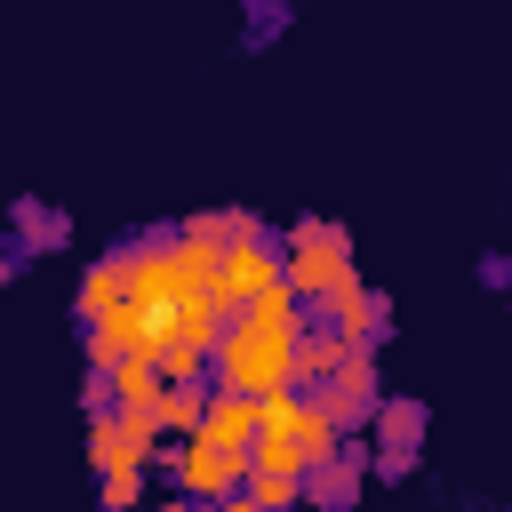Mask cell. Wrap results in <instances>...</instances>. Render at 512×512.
Returning a JSON list of instances; mask_svg holds the SVG:
<instances>
[{
  "label": "cell",
  "mask_w": 512,
  "mask_h": 512,
  "mask_svg": "<svg viewBox=\"0 0 512 512\" xmlns=\"http://www.w3.org/2000/svg\"><path fill=\"white\" fill-rule=\"evenodd\" d=\"M264 288H280V248L264 232L224 240V256H216V312H248Z\"/></svg>",
  "instance_id": "cell-6"
},
{
  "label": "cell",
  "mask_w": 512,
  "mask_h": 512,
  "mask_svg": "<svg viewBox=\"0 0 512 512\" xmlns=\"http://www.w3.org/2000/svg\"><path fill=\"white\" fill-rule=\"evenodd\" d=\"M320 320H328V328H336L352 352H368V344L384 336V296H376V288H352V296H344V304H328Z\"/></svg>",
  "instance_id": "cell-12"
},
{
  "label": "cell",
  "mask_w": 512,
  "mask_h": 512,
  "mask_svg": "<svg viewBox=\"0 0 512 512\" xmlns=\"http://www.w3.org/2000/svg\"><path fill=\"white\" fill-rule=\"evenodd\" d=\"M344 360H352V344H344L328 320H312V328H304V344H296V384H328Z\"/></svg>",
  "instance_id": "cell-14"
},
{
  "label": "cell",
  "mask_w": 512,
  "mask_h": 512,
  "mask_svg": "<svg viewBox=\"0 0 512 512\" xmlns=\"http://www.w3.org/2000/svg\"><path fill=\"white\" fill-rule=\"evenodd\" d=\"M128 320H136V360H152L168 384H192L216 352V296L192 288L176 272V248L168 240H136L128 248Z\"/></svg>",
  "instance_id": "cell-1"
},
{
  "label": "cell",
  "mask_w": 512,
  "mask_h": 512,
  "mask_svg": "<svg viewBox=\"0 0 512 512\" xmlns=\"http://www.w3.org/2000/svg\"><path fill=\"white\" fill-rule=\"evenodd\" d=\"M200 408H208V384H200V376H192V384H160V400H152L160 440H192V432H200Z\"/></svg>",
  "instance_id": "cell-13"
},
{
  "label": "cell",
  "mask_w": 512,
  "mask_h": 512,
  "mask_svg": "<svg viewBox=\"0 0 512 512\" xmlns=\"http://www.w3.org/2000/svg\"><path fill=\"white\" fill-rule=\"evenodd\" d=\"M200 440H216V448H256V400L248 392H216L208 384V408H200Z\"/></svg>",
  "instance_id": "cell-10"
},
{
  "label": "cell",
  "mask_w": 512,
  "mask_h": 512,
  "mask_svg": "<svg viewBox=\"0 0 512 512\" xmlns=\"http://www.w3.org/2000/svg\"><path fill=\"white\" fill-rule=\"evenodd\" d=\"M312 400H320V416L336 424V432H360L368 416H376V400H384V384H376V360L368 352H352L328 384H312Z\"/></svg>",
  "instance_id": "cell-8"
},
{
  "label": "cell",
  "mask_w": 512,
  "mask_h": 512,
  "mask_svg": "<svg viewBox=\"0 0 512 512\" xmlns=\"http://www.w3.org/2000/svg\"><path fill=\"white\" fill-rule=\"evenodd\" d=\"M104 384H112V408H144V416H152V400H160L168 376H160L152 360H120V368H104Z\"/></svg>",
  "instance_id": "cell-15"
},
{
  "label": "cell",
  "mask_w": 512,
  "mask_h": 512,
  "mask_svg": "<svg viewBox=\"0 0 512 512\" xmlns=\"http://www.w3.org/2000/svg\"><path fill=\"white\" fill-rule=\"evenodd\" d=\"M280 280L296 288L304 312H328V304H344L352 288H368V280H360V256H352V240H344V224H320V216L288 224V240H280Z\"/></svg>",
  "instance_id": "cell-4"
},
{
  "label": "cell",
  "mask_w": 512,
  "mask_h": 512,
  "mask_svg": "<svg viewBox=\"0 0 512 512\" xmlns=\"http://www.w3.org/2000/svg\"><path fill=\"white\" fill-rule=\"evenodd\" d=\"M360 480H368V456L360 448H336V456H320L304 472V504L312 512H352L360 504Z\"/></svg>",
  "instance_id": "cell-9"
},
{
  "label": "cell",
  "mask_w": 512,
  "mask_h": 512,
  "mask_svg": "<svg viewBox=\"0 0 512 512\" xmlns=\"http://www.w3.org/2000/svg\"><path fill=\"white\" fill-rule=\"evenodd\" d=\"M304 328H312V312L296 304V288H288V280H280V288H264L248 312H224L216 352H208L216 392H248V400L288 392V384H296V344H304Z\"/></svg>",
  "instance_id": "cell-2"
},
{
  "label": "cell",
  "mask_w": 512,
  "mask_h": 512,
  "mask_svg": "<svg viewBox=\"0 0 512 512\" xmlns=\"http://www.w3.org/2000/svg\"><path fill=\"white\" fill-rule=\"evenodd\" d=\"M200 512H256V504H248V488H240V496H224V504H200Z\"/></svg>",
  "instance_id": "cell-19"
},
{
  "label": "cell",
  "mask_w": 512,
  "mask_h": 512,
  "mask_svg": "<svg viewBox=\"0 0 512 512\" xmlns=\"http://www.w3.org/2000/svg\"><path fill=\"white\" fill-rule=\"evenodd\" d=\"M368 424H376L384 448H424V408H416V400H376Z\"/></svg>",
  "instance_id": "cell-16"
},
{
  "label": "cell",
  "mask_w": 512,
  "mask_h": 512,
  "mask_svg": "<svg viewBox=\"0 0 512 512\" xmlns=\"http://www.w3.org/2000/svg\"><path fill=\"white\" fill-rule=\"evenodd\" d=\"M248 504H256V512H296V504H304V480H296V472L248 464Z\"/></svg>",
  "instance_id": "cell-17"
},
{
  "label": "cell",
  "mask_w": 512,
  "mask_h": 512,
  "mask_svg": "<svg viewBox=\"0 0 512 512\" xmlns=\"http://www.w3.org/2000/svg\"><path fill=\"white\" fill-rule=\"evenodd\" d=\"M120 304H128V248H112V256H96L80 272V320H104Z\"/></svg>",
  "instance_id": "cell-11"
},
{
  "label": "cell",
  "mask_w": 512,
  "mask_h": 512,
  "mask_svg": "<svg viewBox=\"0 0 512 512\" xmlns=\"http://www.w3.org/2000/svg\"><path fill=\"white\" fill-rule=\"evenodd\" d=\"M160 464H168V480H176V496H192V504H224V496H240L248 488V456L240 448H216V440H176V448H160Z\"/></svg>",
  "instance_id": "cell-5"
},
{
  "label": "cell",
  "mask_w": 512,
  "mask_h": 512,
  "mask_svg": "<svg viewBox=\"0 0 512 512\" xmlns=\"http://www.w3.org/2000/svg\"><path fill=\"white\" fill-rule=\"evenodd\" d=\"M8 272H16V248H8V240H0V280H8Z\"/></svg>",
  "instance_id": "cell-20"
},
{
  "label": "cell",
  "mask_w": 512,
  "mask_h": 512,
  "mask_svg": "<svg viewBox=\"0 0 512 512\" xmlns=\"http://www.w3.org/2000/svg\"><path fill=\"white\" fill-rule=\"evenodd\" d=\"M344 448V432L320 416V400L304 392V384H288V392H272V400H256V448H248V464H264V472H312L320 456H336Z\"/></svg>",
  "instance_id": "cell-3"
},
{
  "label": "cell",
  "mask_w": 512,
  "mask_h": 512,
  "mask_svg": "<svg viewBox=\"0 0 512 512\" xmlns=\"http://www.w3.org/2000/svg\"><path fill=\"white\" fill-rule=\"evenodd\" d=\"M104 512H144V472H104Z\"/></svg>",
  "instance_id": "cell-18"
},
{
  "label": "cell",
  "mask_w": 512,
  "mask_h": 512,
  "mask_svg": "<svg viewBox=\"0 0 512 512\" xmlns=\"http://www.w3.org/2000/svg\"><path fill=\"white\" fill-rule=\"evenodd\" d=\"M152 456H160V424L144 408H104L88 424V464L96 472H144Z\"/></svg>",
  "instance_id": "cell-7"
}]
</instances>
